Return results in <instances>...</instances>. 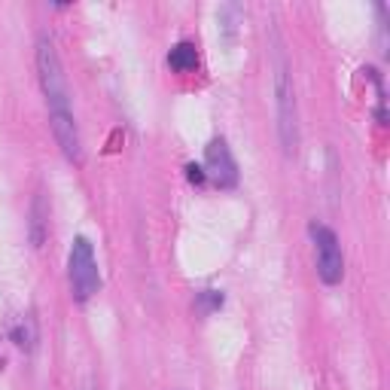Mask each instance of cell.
I'll return each instance as SVG.
<instances>
[{
    "mask_svg": "<svg viewBox=\"0 0 390 390\" xmlns=\"http://www.w3.org/2000/svg\"><path fill=\"white\" fill-rule=\"evenodd\" d=\"M311 241H314V253H317V275L323 284H338L345 278V253L338 244L336 232L323 223H311Z\"/></svg>",
    "mask_w": 390,
    "mask_h": 390,
    "instance_id": "obj_4",
    "label": "cell"
},
{
    "mask_svg": "<svg viewBox=\"0 0 390 390\" xmlns=\"http://www.w3.org/2000/svg\"><path fill=\"white\" fill-rule=\"evenodd\" d=\"M168 64L174 70H195L198 68V52H195V46L193 43H177L171 49V55H168Z\"/></svg>",
    "mask_w": 390,
    "mask_h": 390,
    "instance_id": "obj_7",
    "label": "cell"
},
{
    "mask_svg": "<svg viewBox=\"0 0 390 390\" xmlns=\"http://www.w3.org/2000/svg\"><path fill=\"white\" fill-rule=\"evenodd\" d=\"M52 135L61 147L64 159L80 165L82 162V140H80V128L73 122V113H61V116H52Z\"/></svg>",
    "mask_w": 390,
    "mask_h": 390,
    "instance_id": "obj_6",
    "label": "cell"
},
{
    "mask_svg": "<svg viewBox=\"0 0 390 390\" xmlns=\"http://www.w3.org/2000/svg\"><path fill=\"white\" fill-rule=\"evenodd\" d=\"M82 390H95V384H86V387H82Z\"/></svg>",
    "mask_w": 390,
    "mask_h": 390,
    "instance_id": "obj_10",
    "label": "cell"
},
{
    "mask_svg": "<svg viewBox=\"0 0 390 390\" xmlns=\"http://www.w3.org/2000/svg\"><path fill=\"white\" fill-rule=\"evenodd\" d=\"M204 168H207V177L217 186H235L238 183V165L232 159L226 140H211V147H207V153H204Z\"/></svg>",
    "mask_w": 390,
    "mask_h": 390,
    "instance_id": "obj_5",
    "label": "cell"
},
{
    "mask_svg": "<svg viewBox=\"0 0 390 390\" xmlns=\"http://www.w3.org/2000/svg\"><path fill=\"white\" fill-rule=\"evenodd\" d=\"M186 177L193 180V183H204V171L198 168V165H189V168H186Z\"/></svg>",
    "mask_w": 390,
    "mask_h": 390,
    "instance_id": "obj_9",
    "label": "cell"
},
{
    "mask_svg": "<svg viewBox=\"0 0 390 390\" xmlns=\"http://www.w3.org/2000/svg\"><path fill=\"white\" fill-rule=\"evenodd\" d=\"M275 107H278V135L280 147L287 156L299 149V113H296V92H293V77L287 68L284 49H275Z\"/></svg>",
    "mask_w": 390,
    "mask_h": 390,
    "instance_id": "obj_1",
    "label": "cell"
},
{
    "mask_svg": "<svg viewBox=\"0 0 390 390\" xmlns=\"http://www.w3.org/2000/svg\"><path fill=\"white\" fill-rule=\"evenodd\" d=\"M68 269H70V287H73L77 302H89V299L98 293V287H101V275H98L95 250H92V241H89V238H82V235L73 238Z\"/></svg>",
    "mask_w": 390,
    "mask_h": 390,
    "instance_id": "obj_3",
    "label": "cell"
},
{
    "mask_svg": "<svg viewBox=\"0 0 390 390\" xmlns=\"http://www.w3.org/2000/svg\"><path fill=\"white\" fill-rule=\"evenodd\" d=\"M15 345L22 347V351H31L34 347V342H37V333H34V320L31 317H24V323H19V329H15Z\"/></svg>",
    "mask_w": 390,
    "mask_h": 390,
    "instance_id": "obj_8",
    "label": "cell"
},
{
    "mask_svg": "<svg viewBox=\"0 0 390 390\" xmlns=\"http://www.w3.org/2000/svg\"><path fill=\"white\" fill-rule=\"evenodd\" d=\"M37 70H40V86H43V95H46L49 116L70 113L68 77H64L58 52H55V46H52L49 37H40V43H37Z\"/></svg>",
    "mask_w": 390,
    "mask_h": 390,
    "instance_id": "obj_2",
    "label": "cell"
}]
</instances>
